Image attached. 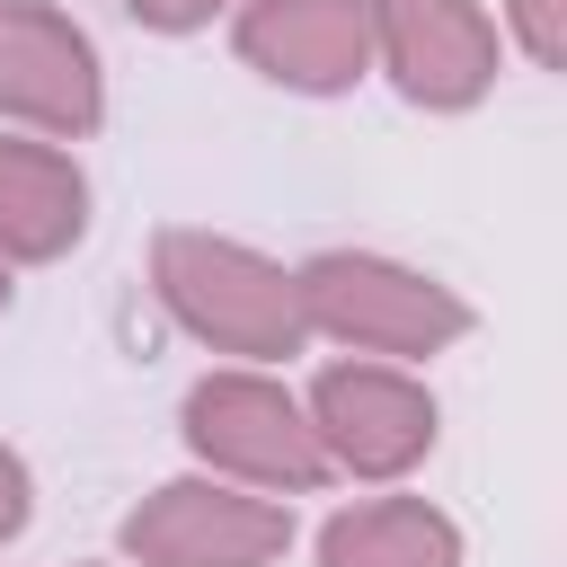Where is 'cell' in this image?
Returning a JSON list of instances; mask_svg holds the SVG:
<instances>
[{"label": "cell", "mask_w": 567, "mask_h": 567, "mask_svg": "<svg viewBox=\"0 0 567 567\" xmlns=\"http://www.w3.org/2000/svg\"><path fill=\"white\" fill-rule=\"evenodd\" d=\"M159 292L168 310L221 346V354H301V292L284 266H266L257 248H230V239H204V230H168L159 239Z\"/></svg>", "instance_id": "6da1fadb"}, {"label": "cell", "mask_w": 567, "mask_h": 567, "mask_svg": "<svg viewBox=\"0 0 567 567\" xmlns=\"http://www.w3.org/2000/svg\"><path fill=\"white\" fill-rule=\"evenodd\" d=\"M292 292H301V328H328V337L372 346V354H434L470 328V310L443 284H425L390 257H354V248L310 257L292 275Z\"/></svg>", "instance_id": "7a4b0ae2"}, {"label": "cell", "mask_w": 567, "mask_h": 567, "mask_svg": "<svg viewBox=\"0 0 567 567\" xmlns=\"http://www.w3.org/2000/svg\"><path fill=\"white\" fill-rule=\"evenodd\" d=\"M186 443H195L204 461L257 478V487H292V496H301V487L328 478L319 434H310L301 408H292L275 381H257V372H213V381H195V399H186Z\"/></svg>", "instance_id": "3957f363"}, {"label": "cell", "mask_w": 567, "mask_h": 567, "mask_svg": "<svg viewBox=\"0 0 567 567\" xmlns=\"http://www.w3.org/2000/svg\"><path fill=\"white\" fill-rule=\"evenodd\" d=\"M310 434H319L328 461H346L363 478H390L434 443V399L390 363H337L310 390Z\"/></svg>", "instance_id": "277c9868"}, {"label": "cell", "mask_w": 567, "mask_h": 567, "mask_svg": "<svg viewBox=\"0 0 567 567\" xmlns=\"http://www.w3.org/2000/svg\"><path fill=\"white\" fill-rule=\"evenodd\" d=\"M284 540H292V514L230 487H159L124 523V549L142 567H266Z\"/></svg>", "instance_id": "5b68a950"}, {"label": "cell", "mask_w": 567, "mask_h": 567, "mask_svg": "<svg viewBox=\"0 0 567 567\" xmlns=\"http://www.w3.org/2000/svg\"><path fill=\"white\" fill-rule=\"evenodd\" d=\"M0 106L44 124V133H89L106 89H97V53L62 9L35 0H0Z\"/></svg>", "instance_id": "8992f818"}, {"label": "cell", "mask_w": 567, "mask_h": 567, "mask_svg": "<svg viewBox=\"0 0 567 567\" xmlns=\"http://www.w3.org/2000/svg\"><path fill=\"white\" fill-rule=\"evenodd\" d=\"M363 18L416 106H470L496 71V27L470 0H363Z\"/></svg>", "instance_id": "52a82bcc"}, {"label": "cell", "mask_w": 567, "mask_h": 567, "mask_svg": "<svg viewBox=\"0 0 567 567\" xmlns=\"http://www.w3.org/2000/svg\"><path fill=\"white\" fill-rule=\"evenodd\" d=\"M239 53L284 89H346L372 53L363 0H257L239 18Z\"/></svg>", "instance_id": "ba28073f"}, {"label": "cell", "mask_w": 567, "mask_h": 567, "mask_svg": "<svg viewBox=\"0 0 567 567\" xmlns=\"http://www.w3.org/2000/svg\"><path fill=\"white\" fill-rule=\"evenodd\" d=\"M89 221V186L44 142H0V257H62Z\"/></svg>", "instance_id": "9c48e42d"}, {"label": "cell", "mask_w": 567, "mask_h": 567, "mask_svg": "<svg viewBox=\"0 0 567 567\" xmlns=\"http://www.w3.org/2000/svg\"><path fill=\"white\" fill-rule=\"evenodd\" d=\"M319 567H461V532L425 496H372L319 532Z\"/></svg>", "instance_id": "30bf717a"}, {"label": "cell", "mask_w": 567, "mask_h": 567, "mask_svg": "<svg viewBox=\"0 0 567 567\" xmlns=\"http://www.w3.org/2000/svg\"><path fill=\"white\" fill-rule=\"evenodd\" d=\"M514 27L532 44V62H558V0H514Z\"/></svg>", "instance_id": "8fae6325"}, {"label": "cell", "mask_w": 567, "mask_h": 567, "mask_svg": "<svg viewBox=\"0 0 567 567\" xmlns=\"http://www.w3.org/2000/svg\"><path fill=\"white\" fill-rule=\"evenodd\" d=\"M124 9H133L142 27H168V35H177V27H204V18L230 9V0H124Z\"/></svg>", "instance_id": "7c38bea8"}, {"label": "cell", "mask_w": 567, "mask_h": 567, "mask_svg": "<svg viewBox=\"0 0 567 567\" xmlns=\"http://www.w3.org/2000/svg\"><path fill=\"white\" fill-rule=\"evenodd\" d=\"M27 523V470H18V452H0V540Z\"/></svg>", "instance_id": "4fadbf2b"}, {"label": "cell", "mask_w": 567, "mask_h": 567, "mask_svg": "<svg viewBox=\"0 0 567 567\" xmlns=\"http://www.w3.org/2000/svg\"><path fill=\"white\" fill-rule=\"evenodd\" d=\"M0 301H9V275H0Z\"/></svg>", "instance_id": "5bb4252c"}]
</instances>
